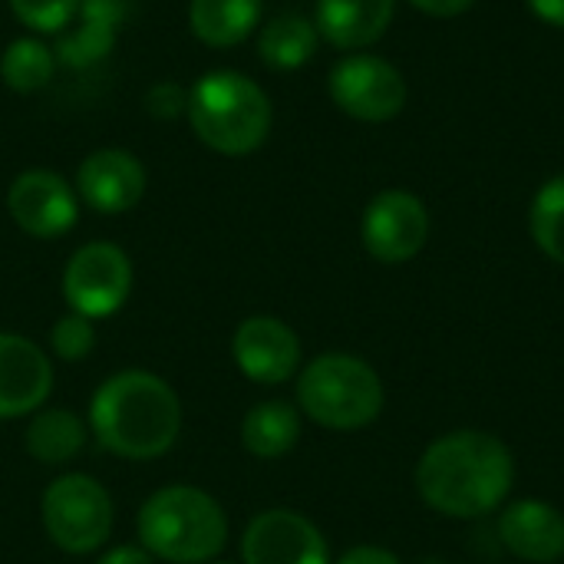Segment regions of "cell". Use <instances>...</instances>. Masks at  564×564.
<instances>
[{"instance_id": "ac0fdd59", "label": "cell", "mask_w": 564, "mask_h": 564, "mask_svg": "<svg viewBox=\"0 0 564 564\" xmlns=\"http://www.w3.org/2000/svg\"><path fill=\"white\" fill-rule=\"evenodd\" d=\"M301 440V410L288 400L254 403L241 420V446L254 459H281Z\"/></svg>"}, {"instance_id": "5bb4252c", "label": "cell", "mask_w": 564, "mask_h": 564, "mask_svg": "<svg viewBox=\"0 0 564 564\" xmlns=\"http://www.w3.org/2000/svg\"><path fill=\"white\" fill-rule=\"evenodd\" d=\"M53 393L50 357L20 334H0V420L33 416Z\"/></svg>"}, {"instance_id": "9c48e42d", "label": "cell", "mask_w": 564, "mask_h": 564, "mask_svg": "<svg viewBox=\"0 0 564 564\" xmlns=\"http://www.w3.org/2000/svg\"><path fill=\"white\" fill-rule=\"evenodd\" d=\"M430 238V212L420 195L406 188L380 192L360 218V241L380 264L413 261Z\"/></svg>"}, {"instance_id": "83f0119b", "label": "cell", "mask_w": 564, "mask_h": 564, "mask_svg": "<svg viewBox=\"0 0 564 564\" xmlns=\"http://www.w3.org/2000/svg\"><path fill=\"white\" fill-rule=\"evenodd\" d=\"M337 564H403L390 549H380V545H357L350 552H344Z\"/></svg>"}, {"instance_id": "7c38bea8", "label": "cell", "mask_w": 564, "mask_h": 564, "mask_svg": "<svg viewBox=\"0 0 564 564\" xmlns=\"http://www.w3.org/2000/svg\"><path fill=\"white\" fill-rule=\"evenodd\" d=\"M231 357L251 383L278 387L301 370V337L281 317L254 314L238 324Z\"/></svg>"}, {"instance_id": "44dd1931", "label": "cell", "mask_w": 564, "mask_h": 564, "mask_svg": "<svg viewBox=\"0 0 564 564\" xmlns=\"http://www.w3.org/2000/svg\"><path fill=\"white\" fill-rule=\"evenodd\" d=\"M56 69V56L43 40L33 36H20L13 40L3 56H0V79L13 89V93H36L53 79Z\"/></svg>"}, {"instance_id": "277c9868", "label": "cell", "mask_w": 564, "mask_h": 564, "mask_svg": "<svg viewBox=\"0 0 564 564\" xmlns=\"http://www.w3.org/2000/svg\"><path fill=\"white\" fill-rule=\"evenodd\" d=\"M195 135L218 155L241 159L271 135L274 109L261 83L238 69H212L188 89L185 109Z\"/></svg>"}, {"instance_id": "4fadbf2b", "label": "cell", "mask_w": 564, "mask_h": 564, "mask_svg": "<svg viewBox=\"0 0 564 564\" xmlns=\"http://www.w3.org/2000/svg\"><path fill=\"white\" fill-rule=\"evenodd\" d=\"M76 195L99 215L132 212L145 195V169L129 149H96L76 169Z\"/></svg>"}, {"instance_id": "4dcf8cb0", "label": "cell", "mask_w": 564, "mask_h": 564, "mask_svg": "<svg viewBox=\"0 0 564 564\" xmlns=\"http://www.w3.org/2000/svg\"><path fill=\"white\" fill-rule=\"evenodd\" d=\"M525 3L539 20H545L552 26H564V0H525Z\"/></svg>"}, {"instance_id": "2e32d148", "label": "cell", "mask_w": 564, "mask_h": 564, "mask_svg": "<svg viewBox=\"0 0 564 564\" xmlns=\"http://www.w3.org/2000/svg\"><path fill=\"white\" fill-rule=\"evenodd\" d=\"M393 10L397 0H317L314 26L330 46L360 53L390 30Z\"/></svg>"}, {"instance_id": "8992f818", "label": "cell", "mask_w": 564, "mask_h": 564, "mask_svg": "<svg viewBox=\"0 0 564 564\" xmlns=\"http://www.w3.org/2000/svg\"><path fill=\"white\" fill-rule=\"evenodd\" d=\"M46 539L66 555H89L106 545L112 532V499L106 486L86 473L53 479L40 499Z\"/></svg>"}, {"instance_id": "ffe728a7", "label": "cell", "mask_w": 564, "mask_h": 564, "mask_svg": "<svg viewBox=\"0 0 564 564\" xmlns=\"http://www.w3.org/2000/svg\"><path fill=\"white\" fill-rule=\"evenodd\" d=\"M321 33L301 13H278L258 33V56L271 69H301L317 53Z\"/></svg>"}, {"instance_id": "cb8c5ba5", "label": "cell", "mask_w": 564, "mask_h": 564, "mask_svg": "<svg viewBox=\"0 0 564 564\" xmlns=\"http://www.w3.org/2000/svg\"><path fill=\"white\" fill-rule=\"evenodd\" d=\"M10 10L23 26L59 36L76 20L79 0H10Z\"/></svg>"}, {"instance_id": "3957f363", "label": "cell", "mask_w": 564, "mask_h": 564, "mask_svg": "<svg viewBox=\"0 0 564 564\" xmlns=\"http://www.w3.org/2000/svg\"><path fill=\"white\" fill-rule=\"evenodd\" d=\"M135 532L159 562L208 564L228 545V516L198 486H165L142 502Z\"/></svg>"}, {"instance_id": "e0dca14e", "label": "cell", "mask_w": 564, "mask_h": 564, "mask_svg": "<svg viewBox=\"0 0 564 564\" xmlns=\"http://www.w3.org/2000/svg\"><path fill=\"white\" fill-rule=\"evenodd\" d=\"M264 0H192L188 23L192 33L215 50L245 43L261 26Z\"/></svg>"}, {"instance_id": "9a60e30c", "label": "cell", "mask_w": 564, "mask_h": 564, "mask_svg": "<svg viewBox=\"0 0 564 564\" xmlns=\"http://www.w3.org/2000/svg\"><path fill=\"white\" fill-rule=\"evenodd\" d=\"M502 545L529 564H555L564 558V516L542 499L509 502L499 516Z\"/></svg>"}, {"instance_id": "4316f807", "label": "cell", "mask_w": 564, "mask_h": 564, "mask_svg": "<svg viewBox=\"0 0 564 564\" xmlns=\"http://www.w3.org/2000/svg\"><path fill=\"white\" fill-rule=\"evenodd\" d=\"M135 0H79V13H89V17H99L112 26H119L129 10H132Z\"/></svg>"}, {"instance_id": "8fae6325", "label": "cell", "mask_w": 564, "mask_h": 564, "mask_svg": "<svg viewBox=\"0 0 564 564\" xmlns=\"http://www.w3.org/2000/svg\"><path fill=\"white\" fill-rule=\"evenodd\" d=\"M241 564H330V549L307 516L268 509L241 535Z\"/></svg>"}, {"instance_id": "484cf974", "label": "cell", "mask_w": 564, "mask_h": 564, "mask_svg": "<svg viewBox=\"0 0 564 564\" xmlns=\"http://www.w3.org/2000/svg\"><path fill=\"white\" fill-rule=\"evenodd\" d=\"M145 109L155 119H175L188 109V93L178 83H155L145 93Z\"/></svg>"}, {"instance_id": "5b68a950", "label": "cell", "mask_w": 564, "mask_h": 564, "mask_svg": "<svg viewBox=\"0 0 564 564\" xmlns=\"http://www.w3.org/2000/svg\"><path fill=\"white\" fill-rule=\"evenodd\" d=\"M380 373L354 354H321L297 377V410L324 430L357 433L383 413Z\"/></svg>"}, {"instance_id": "30bf717a", "label": "cell", "mask_w": 564, "mask_h": 564, "mask_svg": "<svg viewBox=\"0 0 564 564\" xmlns=\"http://www.w3.org/2000/svg\"><path fill=\"white\" fill-rule=\"evenodd\" d=\"M7 208L20 231L50 241V238H63L76 225L79 195L59 172L26 169L10 182Z\"/></svg>"}, {"instance_id": "ba28073f", "label": "cell", "mask_w": 564, "mask_h": 564, "mask_svg": "<svg viewBox=\"0 0 564 564\" xmlns=\"http://www.w3.org/2000/svg\"><path fill=\"white\" fill-rule=\"evenodd\" d=\"M132 261L112 241H89L66 261L63 271V297L73 314L89 321L112 317L126 307L132 294Z\"/></svg>"}, {"instance_id": "7a4b0ae2", "label": "cell", "mask_w": 564, "mask_h": 564, "mask_svg": "<svg viewBox=\"0 0 564 564\" xmlns=\"http://www.w3.org/2000/svg\"><path fill=\"white\" fill-rule=\"evenodd\" d=\"M89 433L119 459H159L178 443L182 400L159 373L119 370L89 400Z\"/></svg>"}, {"instance_id": "1f68e13d", "label": "cell", "mask_w": 564, "mask_h": 564, "mask_svg": "<svg viewBox=\"0 0 564 564\" xmlns=\"http://www.w3.org/2000/svg\"><path fill=\"white\" fill-rule=\"evenodd\" d=\"M420 564H446V562H440V558H423Z\"/></svg>"}, {"instance_id": "6da1fadb", "label": "cell", "mask_w": 564, "mask_h": 564, "mask_svg": "<svg viewBox=\"0 0 564 564\" xmlns=\"http://www.w3.org/2000/svg\"><path fill=\"white\" fill-rule=\"evenodd\" d=\"M512 486V449L482 430H453L433 440L416 463L420 499L446 519H482L506 506Z\"/></svg>"}, {"instance_id": "f546056e", "label": "cell", "mask_w": 564, "mask_h": 564, "mask_svg": "<svg viewBox=\"0 0 564 564\" xmlns=\"http://www.w3.org/2000/svg\"><path fill=\"white\" fill-rule=\"evenodd\" d=\"M96 564H155V558L142 545H116Z\"/></svg>"}, {"instance_id": "d4e9b609", "label": "cell", "mask_w": 564, "mask_h": 564, "mask_svg": "<svg viewBox=\"0 0 564 564\" xmlns=\"http://www.w3.org/2000/svg\"><path fill=\"white\" fill-rule=\"evenodd\" d=\"M96 347V327L89 317L83 314H63L53 330H50V350L66 360V364H76V360H86Z\"/></svg>"}, {"instance_id": "603a6c76", "label": "cell", "mask_w": 564, "mask_h": 564, "mask_svg": "<svg viewBox=\"0 0 564 564\" xmlns=\"http://www.w3.org/2000/svg\"><path fill=\"white\" fill-rule=\"evenodd\" d=\"M116 30L112 23L89 17V13H76V20L59 33L53 56L63 59L66 66H93L102 56H109L112 43H116Z\"/></svg>"}, {"instance_id": "d6986e66", "label": "cell", "mask_w": 564, "mask_h": 564, "mask_svg": "<svg viewBox=\"0 0 564 564\" xmlns=\"http://www.w3.org/2000/svg\"><path fill=\"white\" fill-rule=\"evenodd\" d=\"M26 453L40 466H66L86 446V423L63 406H40L23 433Z\"/></svg>"}, {"instance_id": "52a82bcc", "label": "cell", "mask_w": 564, "mask_h": 564, "mask_svg": "<svg viewBox=\"0 0 564 564\" xmlns=\"http://www.w3.org/2000/svg\"><path fill=\"white\" fill-rule=\"evenodd\" d=\"M327 93L340 112L360 122H390L410 99L406 76L383 56L347 53L327 76Z\"/></svg>"}, {"instance_id": "d6a6232c", "label": "cell", "mask_w": 564, "mask_h": 564, "mask_svg": "<svg viewBox=\"0 0 564 564\" xmlns=\"http://www.w3.org/2000/svg\"><path fill=\"white\" fill-rule=\"evenodd\" d=\"M208 564H235V562H218V558H215V562H208Z\"/></svg>"}, {"instance_id": "7402d4cb", "label": "cell", "mask_w": 564, "mask_h": 564, "mask_svg": "<svg viewBox=\"0 0 564 564\" xmlns=\"http://www.w3.org/2000/svg\"><path fill=\"white\" fill-rule=\"evenodd\" d=\"M529 231L539 251L564 268V172L535 192L529 208Z\"/></svg>"}, {"instance_id": "f1b7e54d", "label": "cell", "mask_w": 564, "mask_h": 564, "mask_svg": "<svg viewBox=\"0 0 564 564\" xmlns=\"http://www.w3.org/2000/svg\"><path fill=\"white\" fill-rule=\"evenodd\" d=\"M416 10H423L426 17H440V20H453L459 13H466L476 0H410Z\"/></svg>"}]
</instances>
